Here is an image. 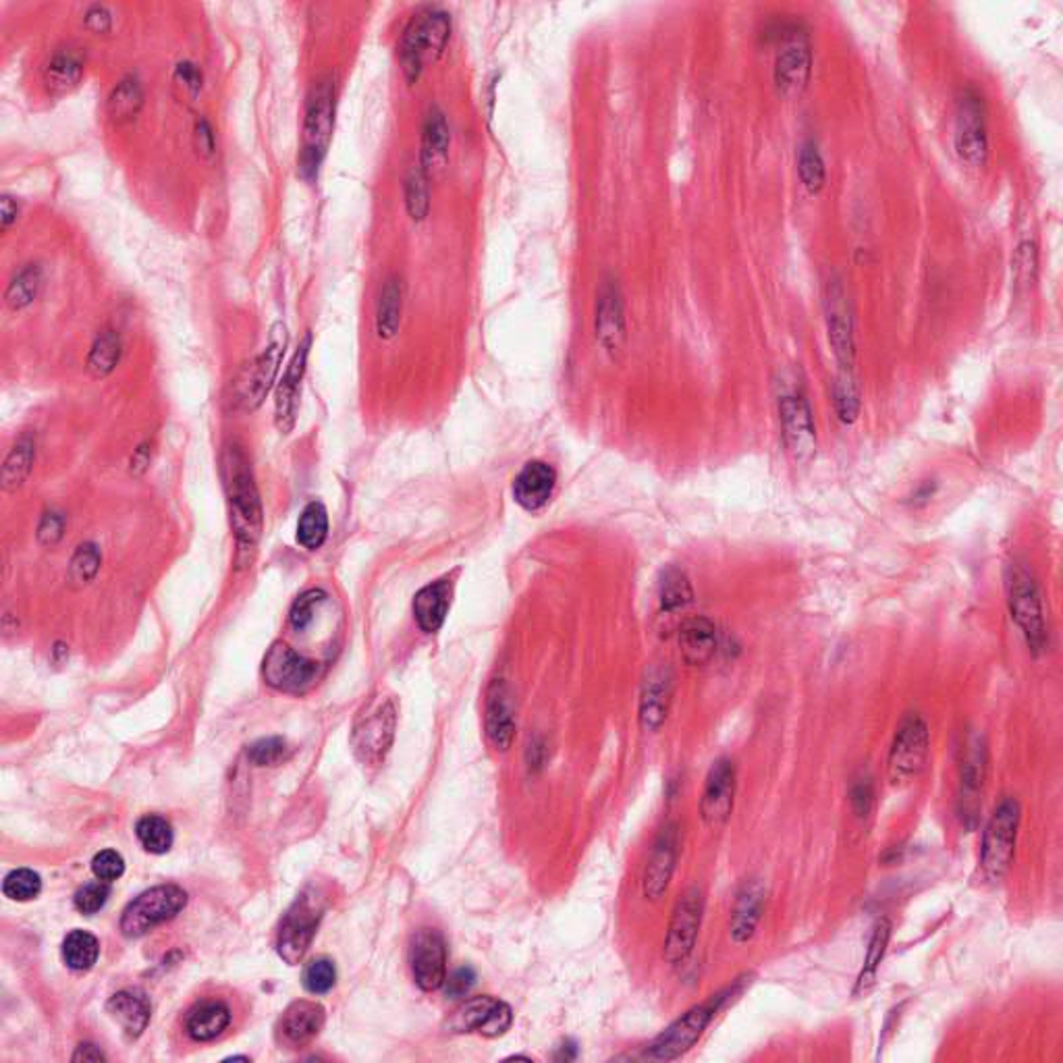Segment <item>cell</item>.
I'll list each match as a JSON object with an SVG mask.
<instances>
[{"instance_id": "6da1fadb", "label": "cell", "mask_w": 1063, "mask_h": 1063, "mask_svg": "<svg viewBox=\"0 0 1063 1063\" xmlns=\"http://www.w3.org/2000/svg\"><path fill=\"white\" fill-rule=\"evenodd\" d=\"M223 480L231 528L237 544V566H249L262 536V500L248 457L242 447L231 445L223 453Z\"/></svg>"}, {"instance_id": "7a4b0ae2", "label": "cell", "mask_w": 1063, "mask_h": 1063, "mask_svg": "<svg viewBox=\"0 0 1063 1063\" xmlns=\"http://www.w3.org/2000/svg\"><path fill=\"white\" fill-rule=\"evenodd\" d=\"M1005 589L1012 621L1018 626L1030 653L1041 655L1049 644V634L1045 623L1041 590L1033 569L1024 561L1014 559L1005 571Z\"/></svg>"}, {"instance_id": "3957f363", "label": "cell", "mask_w": 1063, "mask_h": 1063, "mask_svg": "<svg viewBox=\"0 0 1063 1063\" xmlns=\"http://www.w3.org/2000/svg\"><path fill=\"white\" fill-rule=\"evenodd\" d=\"M289 343V333L283 322H276L269 333L267 347L242 368L233 381V406L242 411H254L264 404L276 383L281 362Z\"/></svg>"}, {"instance_id": "277c9868", "label": "cell", "mask_w": 1063, "mask_h": 1063, "mask_svg": "<svg viewBox=\"0 0 1063 1063\" xmlns=\"http://www.w3.org/2000/svg\"><path fill=\"white\" fill-rule=\"evenodd\" d=\"M335 129V84L322 79L310 91L304 119V146L299 157V175L308 182L317 180L320 164L326 157Z\"/></svg>"}, {"instance_id": "5b68a950", "label": "cell", "mask_w": 1063, "mask_h": 1063, "mask_svg": "<svg viewBox=\"0 0 1063 1063\" xmlns=\"http://www.w3.org/2000/svg\"><path fill=\"white\" fill-rule=\"evenodd\" d=\"M1019 818L1022 808L1018 800L1008 795L997 804L993 815L985 825L980 841V866L991 882L1003 881L1014 862Z\"/></svg>"}, {"instance_id": "8992f818", "label": "cell", "mask_w": 1063, "mask_h": 1063, "mask_svg": "<svg viewBox=\"0 0 1063 1063\" xmlns=\"http://www.w3.org/2000/svg\"><path fill=\"white\" fill-rule=\"evenodd\" d=\"M731 991H721L717 996L708 997L706 1001L681 1014L676 1022H671L655 1041L648 1045L646 1058L653 1062H676L681 1055H685L696 1042L701 1041L704 1030L717 1016V1012L721 1010L725 999Z\"/></svg>"}, {"instance_id": "52a82bcc", "label": "cell", "mask_w": 1063, "mask_h": 1063, "mask_svg": "<svg viewBox=\"0 0 1063 1063\" xmlns=\"http://www.w3.org/2000/svg\"><path fill=\"white\" fill-rule=\"evenodd\" d=\"M930 752V731L918 713H910L898 725L887 758V777L893 786H904L925 769Z\"/></svg>"}, {"instance_id": "ba28073f", "label": "cell", "mask_w": 1063, "mask_h": 1063, "mask_svg": "<svg viewBox=\"0 0 1063 1063\" xmlns=\"http://www.w3.org/2000/svg\"><path fill=\"white\" fill-rule=\"evenodd\" d=\"M989 772V744L982 733H971L962 746L960 758V788H957V815L966 829H976L982 792Z\"/></svg>"}, {"instance_id": "9c48e42d", "label": "cell", "mask_w": 1063, "mask_h": 1063, "mask_svg": "<svg viewBox=\"0 0 1063 1063\" xmlns=\"http://www.w3.org/2000/svg\"><path fill=\"white\" fill-rule=\"evenodd\" d=\"M187 904V893L177 885H160L137 895L121 916V932L137 939L150 930L173 920Z\"/></svg>"}, {"instance_id": "30bf717a", "label": "cell", "mask_w": 1063, "mask_h": 1063, "mask_svg": "<svg viewBox=\"0 0 1063 1063\" xmlns=\"http://www.w3.org/2000/svg\"><path fill=\"white\" fill-rule=\"evenodd\" d=\"M322 914L324 900L318 891H304L287 910L276 939V951L287 964L295 966L304 960L314 941Z\"/></svg>"}, {"instance_id": "8fae6325", "label": "cell", "mask_w": 1063, "mask_h": 1063, "mask_svg": "<svg viewBox=\"0 0 1063 1063\" xmlns=\"http://www.w3.org/2000/svg\"><path fill=\"white\" fill-rule=\"evenodd\" d=\"M452 23L443 11H429L409 23L401 42V63L409 82H416L430 57H438L449 40Z\"/></svg>"}, {"instance_id": "7c38bea8", "label": "cell", "mask_w": 1063, "mask_h": 1063, "mask_svg": "<svg viewBox=\"0 0 1063 1063\" xmlns=\"http://www.w3.org/2000/svg\"><path fill=\"white\" fill-rule=\"evenodd\" d=\"M397 727V710L393 701L370 704L354 725L351 746L366 765H379L393 746Z\"/></svg>"}, {"instance_id": "4fadbf2b", "label": "cell", "mask_w": 1063, "mask_h": 1063, "mask_svg": "<svg viewBox=\"0 0 1063 1063\" xmlns=\"http://www.w3.org/2000/svg\"><path fill=\"white\" fill-rule=\"evenodd\" d=\"M955 152L968 166H982L989 157V136L985 125V102L974 88H966L957 100L955 119Z\"/></svg>"}, {"instance_id": "5bb4252c", "label": "cell", "mask_w": 1063, "mask_h": 1063, "mask_svg": "<svg viewBox=\"0 0 1063 1063\" xmlns=\"http://www.w3.org/2000/svg\"><path fill=\"white\" fill-rule=\"evenodd\" d=\"M779 418L790 455L802 466L811 463L816 455L815 418L800 388H790L779 397Z\"/></svg>"}, {"instance_id": "9a60e30c", "label": "cell", "mask_w": 1063, "mask_h": 1063, "mask_svg": "<svg viewBox=\"0 0 1063 1063\" xmlns=\"http://www.w3.org/2000/svg\"><path fill=\"white\" fill-rule=\"evenodd\" d=\"M514 1022L511 1008L491 996L472 997L466 1003H461L452 1018L447 1022L449 1033L455 1035H468L478 1033L489 1039L503 1037Z\"/></svg>"}, {"instance_id": "2e32d148", "label": "cell", "mask_w": 1063, "mask_h": 1063, "mask_svg": "<svg viewBox=\"0 0 1063 1063\" xmlns=\"http://www.w3.org/2000/svg\"><path fill=\"white\" fill-rule=\"evenodd\" d=\"M262 673L267 683L274 690L299 694L306 692L320 678V665L317 660H310L295 653L292 646L283 642H274L271 651L264 656Z\"/></svg>"}, {"instance_id": "e0dca14e", "label": "cell", "mask_w": 1063, "mask_h": 1063, "mask_svg": "<svg viewBox=\"0 0 1063 1063\" xmlns=\"http://www.w3.org/2000/svg\"><path fill=\"white\" fill-rule=\"evenodd\" d=\"M702 912H704V898L696 887H692L679 898L667 928L663 953L671 966L683 964L696 948Z\"/></svg>"}, {"instance_id": "ac0fdd59", "label": "cell", "mask_w": 1063, "mask_h": 1063, "mask_svg": "<svg viewBox=\"0 0 1063 1063\" xmlns=\"http://www.w3.org/2000/svg\"><path fill=\"white\" fill-rule=\"evenodd\" d=\"M825 318L829 343L843 372H852L856 363V329L850 308V299L839 281L829 283L825 295Z\"/></svg>"}, {"instance_id": "d6986e66", "label": "cell", "mask_w": 1063, "mask_h": 1063, "mask_svg": "<svg viewBox=\"0 0 1063 1063\" xmlns=\"http://www.w3.org/2000/svg\"><path fill=\"white\" fill-rule=\"evenodd\" d=\"M413 980L422 991H436L447 980V945L438 930L422 928L416 932L409 950Z\"/></svg>"}, {"instance_id": "ffe728a7", "label": "cell", "mask_w": 1063, "mask_h": 1063, "mask_svg": "<svg viewBox=\"0 0 1063 1063\" xmlns=\"http://www.w3.org/2000/svg\"><path fill=\"white\" fill-rule=\"evenodd\" d=\"M813 71L811 40L800 27H793L775 61V84L783 96H800L806 90Z\"/></svg>"}, {"instance_id": "44dd1931", "label": "cell", "mask_w": 1063, "mask_h": 1063, "mask_svg": "<svg viewBox=\"0 0 1063 1063\" xmlns=\"http://www.w3.org/2000/svg\"><path fill=\"white\" fill-rule=\"evenodd\" d=\"M736 765L729 758H719L706 775L702 790L701 815L708 827H721L733 811L736 800Z\"/></svg>"}, {"instance_id": "7402d4cb", "label": "cell", "mask_w": 1063, "mask_h": 1063, "mask_svg": "<svg viewBox=\"0 0 1063 1063\" xmlns=\"http://www.w3.org/2000/svg\"><path fill=\"white\" fill-rule=\"evenodd\" d=\"M679 856V827L676 823H669L660 829L656 836L651 856L646 862L644 879H642V891L646 900H660L665 891L669 889L671 877L676 873V864Z\"/></svg>"}, {"instance_id": "603a6c76", "label": "cell", "mask_w": 1063, "mask_h": 1063, "mask_svg": "<svg viewBox=\"0 0 1063 1063\" xmlns=\"http://www.w3.org/2000/svg\"><path fill=\"white\" fill-rule=\"evenodd\" d=\"M310 345H312V337L306 335V339L301 341V345L297 347L292 362L287 366L283 379L276 385V395H274V424H276L279 432H283V434H289L294 430L295 422H297L299 393H301V381H304L306 368H308Z\"/></svg>"}, {"instance_id": "cb8c5ba5", "label": "cell", "mask_w": 1063, "mask_h": 1063, "mask_svg": "<svg viewBox=\"0 0 1063 1063\" xmlns=\"http://www.w3.org/2000/svg\"><path fill=\"white\" fill-rule=\"evenodd\" d=\"M673 701V671L669 667H651L642 681L638 719L646 733H655L667 721L669 706Z\"/></svg>"}, {"instance_id": "d4e9b609", "label": "cell", "mask_w": 1063, "mask_h": 1063, "mask_svg": "<svg viewBox=\"0 0 1063 1063\" xmlns=\"http://www.w3.org/2000/svg\"><path fill=\"white\" fill-rule=\"evenodd\" d=\"M486 738L493 746L507 752L516 738V710L509 688L503 679H495L486 692Z\"/></svg>"}, {"instance_id": "484cf974", "label": "cell", "mask_w": 1063, "mask_h": 1063, "mask_svg": "<svg viewBox=\"0 0 1063 1063\" xmlns=\"http://www.w3.org/2000/svg\"><path fill=\"white\" fill-rule=\"evenodd\" d=\"M596 337L609 354H619L626 345L623 297L615 283H605L596 304Z\"/></svg>"}, {"instance_id": "4316f807", "label": "cell", "mask_w": 1063, "mask_h": 1063, "mask_svg": "<svg viewBox=\"0 0 1063 1063\" xmlns=\"http://www.w3.org/2000/svg\"><path fill=\"white\" fill-rule=\"evenodd\" d=\"M765 902H767V891L765 885L758 879H750L740 887L736 895V904L731 910V923H729V935L733 943L744 945L754 937L758 923L763 918Z\"/></svg>"}, {"instance_id": "83f0119b", "label": "cell", "mask_w": 1063, "mask_h": 1063, "mask_svg": "<svg viewBox=\"0 0 1063 1063\" xmlns=\"http://www.w3.org/2000/svg\"><path fill=\"white\" fill-rule=\"evenodd\" d=\"M555 482L557 474L548 463L530 461L514 482V498L526 511H539L553 495Z\"/></svg>"}, {"instance_id": "f1b7e54d", "label": "cell", "mask_w": 1063, "mask_h": 1063, "mask_svg": "<svg viewBox=\"0 0 1063 1063\" xmlns=\"http://www.w3.org/2000/svg\"><path fill=\"white\" fill-rule=\"evenodd\" d=\"M324 1008L314 1001H295L292 1003L279 1024L283 1041L292 1047H301L306 1042L317 1039L324 1026Z\"/></svg>"}, {"instance_id": "f546056e", "label": "cell", "mask_w": 1063, "mask_h": 1063, "mask_svg": "<svg viewBox=\"0 0 1063 1063\" xmlns=\"http://www.w3.org/2000/svg\"><path fill=\"white\" fill-rule=\"evenodd\" d=\"M679 653L681 658L692 665L702 667L710 663L717 653V628L708 617H690L679 628Z\"/></svg>"}, {"instance_id": "4dcf8cb0", "label": "cell", "mask_w": 1063, "mask_h": 1063, "mask_svg": "<svg viewBox=\"0 0 1063 1063\" xmlns=\"http://www.w3.org/2000/svg\"><path fill=\"white\" fill-rule=\"evenodd\" d=\"M453 584L449 580H436L413 596V617L422 632L434 634L443 628L452 607Z\"/></svg>"}, {"instance_id": "1f68e13d", "label": "cell", "mask_w": 1063, "mask_h": 1063, "mask_svg": "<svg viewBox=\"0 0 1063 1063\" xmlns=\"http://www.w3.org/2000/svg\"><path fill=\"white\" fill-rule=\"evenodd\" d=\"M107 1010L132 1039H137L148 1028L150 1014H152L150 999L137 989L119 991L116 996L111 997Z\"/></svg>"}, {"instance_id": "d6a6232c", "label": "cell", "mask_w": 1063, "mask_h": 1063, "mask_svg": "<svg viewBox=\"0 0 1063 1063\" xmlns=\"http://www.w3.org/2000/svg\"><path fill=\"white\" fill-rule=\"evenodd\" d=\"M231 1024V1010L223 1001L198 1003L185 1022L187 1035L194 1041L208 1042L221 1037Z\"/></svg>"}, {"instance_id": "836d02e7", "label": "cell", "mask_w": 1063, "mask_h": 1063, "mask_svg": "<svg viewBox=\"0 0 1063 1063\" xmlns=\"http://www.w3.org/2000/svg\"><path fill=\"white\" fill-rule=\"evenodd\" d=\"M84 59L77 50L63 48L59 50L45 71L46 88L52 94H65L79 86L84 77Z\"/></svg>"}, {"instance_id": "e575fe53", "label": "cell", "mask_w": 1063, "mask_h": 1063, "mask_svg": "<svg viewBox=\"0 0 1063 1063\" xmlns=\"http://www.w3.org/2000/svg\"><path fill=\"white\" fill-rule=\"evenodd\" d=\"M891 920L889 918H879L873 927V935L868 939V950H866V957H864V964L860 968L858 978H856V987H854V996L858 997L862 993H866L875 980H877V973L881 968V962L885 960V953H887V948H889V941H891Z\"/></svg>"}, {"instance_id": "d590c367", "label": "cell", "mask_w": 1063, "mask_h": 1063, "mask_svg": "<svg viewBox=\"0 0 1063 1063\" xmlns=\"http://www.w3.org/2000/svg\"><path fill=\"white\" fill-rule=\"evenodd\" d=\"M34 459H36V441H34V436L25 434L4 457L2 489L4 491H17L27 480V475L32 474Z\"/></svg>"}, {"instance_id": "8d00e7d4", "label": "cell", "mask_w": 1063, "mask_h": 1063, "mask_svg": "<svg viewBox=\"0 0 1063 1063\" xmlns=\"http://www.w3.org/2000/svg\"><path fill=\"white\" fill-rule=\"evenodd\" d=\"M401 310H404V287L397 279H388L381 292L379 308H376V333L381 339H393L397 335L401 324Z\"/></svg>"}, {"instance_id": "74e56055", "label": "cell", "mask_w": 1063, "mask_h": 1063, "mask_svg": "<svg viewBox=\"0 0 1063 1063\" xmlns=\"http://www.w3.org/2000/svg\"><path fill=\"white\" fill-rule=\"evenodd\" d=\"M329 536V514L326 507L320 500H312L304 507L297 530H295V541L306 551H317L322 544L326 543Z\"/></svg>"}, {"instance_id": "f35d334b", "label": "cell", "mask_w": 1063, "mask_h": 1063, "mask_svg": "<svg viewBox=\"0 0 1063 1063\" xmlns=\"http://www.w3.org/2000/svg\"><path fill=\"white\" fill-rule=\"evenodd\" d=\"M42 269L40 264H27L7 287L4 292V304L13 310V312H20V310H25L29 304L36 301V297L40 294L42 289Z\"/></svg>"}, {"instance_id": "ab89813d", "label": "cell", "mask_w": 1063, "mask_h": 1063, "mask_svg": "<svg viewBox=\"0 0 1063 1063\" xmlns=\"http://www.w3.org/2000/svg\"><path fill=\"white\" fill-rule=\"evenodd\" d=\"M658 598H660L663 611L676 613L679 609H685L694 598L692 582L685 576V571H681L678 567H669L660 578Z\"/></svg>"}, {"instance_id": "60d3db41", "label": "cell", "mask_w": 1063, "mask_h": 1063, "mask_svg": "<svg viewBox=\"0 0 1063 1063\" xmlns=\"http://www.w3.org/2000/svg\"><path fill=\"white\" fill-rule=\"evenodd\" d=\"M121 360V337L114 331H104L94 341L86 368L94 379H107Z\"/></svg>"}, {"instance_id": "b9f144b4", "label": "cell", "mask_w": 1063, "mask_h": 1063, "mask_svg": "<svg viewBox=\"0 0 1063 1063\" xmlns=\"http://www.w3.org/2000/svg\"><path fill=\"white\" fill-rule=\"evenodd\" d=\"M141 104H144L141 84L137 82L136 77H125L123 82L116 84L113 94L109 96L107 111L113 121L123 123V121L134 119L139 113Z\"/></svg>"}, {"instance_id": "7bdbcfd3", "label": "cell", "mask_w": 1063, "mask_h": 1063, "mask_svg": "<svg viewBox=\"0 0 1063 1063\" xmlns=\"http://www.w3.org/2000/svg\"><path fill=\"white\" fill-rule=\"evenodd\" d=\"M98 953H100L98 939L86 930L69 932L67 939L63 943V960L71 971H77V973L90 971L98 960Z\"/></svg>"}, {"instance_id": "ee69618b", "label": "cell", "mask_w": 1063, "mask_h": 1063, "mask_svg": "<svg viewBox=\"0 0 1063 1063\" xmlns=\"http://www.w3.org/2000/svg\"><path fill=\"white\" fill-rule=\"evenodd\" d=\"M136 836L146 852L150 854H166L173 845V827L166 818L159 815H148L139 818L136 825Z\"/></svg>"}, {"instance_id": "f6af8a7d", "label": "cell", "mask_w": 1063, "mask_h": 1063, "mask_svg": "<svg viewBox=\"0 0 1063 1063\" xmlns=\"http://www.w3.org/2000/svg\"><path fill=\"white\" fill-rule=\"evenodd\" d=\"M798 171H800L802 185L808 189V194L815 196V194H818L825 187L827 169H825V160H823V154H820L815 139H808V141L802 144V148H800V160H798Z\"/></svg>"}, {"instance_id": "bcb514c9", "label": "cell", "mask_w": 1063, "mask_h": 1063, "mask_svg": "<svg viewBox=\"0 0 1063 1063\" xmlns=\"http://www.w3.org/2000/svg\"><path fill=\"white\" fill-rule=\"evenodd\" d=\"M100 564H102V553H100L98 544H79L71 557V564H69V584L77 586V589L90 584L91 580L96 578L98 569H100Z\"/></svg>"}, {"instance_id": "7dc6e473", "label": "cell", "mask_w": 1063, "mask_h": 1063, "mask_svg": "<svg viewBox=\"0 0 1063 1063\" xmlns=\"http://www.w3.org/2000/svg\"><path fill=\"white\" fill-rule=\"evenodd\" d=\"M833 397H836L839 420L843 424H854L860 413V391L852 372L841 370L833 386Z\"/></svg>"}, {"instance_id": "c3c4849f", "label": "cell", "mask_w": 1063, "mask_h": 1063, "mask_svg": "<svg viewBox=\"0 0 1063 1063\" xmlns=\"http://www.w3.org/2000/svg\"><path fill=\"white\" fill-rule=\"evenodd\" d=\"M447 148H449V127H447L445 114L441 113L438 109H432L429 119H427V125H424L422 159L424 162H430L436 157H445Z\"/></svg>"}, {"instance_id": "681fc988", "label": "cell", "mask_w": 1063, "mask_h": 1063, "mask_svg": "<svg viewBox=\"0 0 1063 1063\" xmlns=\"http://www.w3.org/2000/svg\"><path fill=\"white\" fill-rule=\"evenodd\" d=\"M42 891V879L29 868H17L7 875L2 882V893L13 902H29Z\"/></svg>"}, {"instance_id": "f907efd6", "label": "cell", "mask_w": 1063, "mask_h": 1063, "mask_svg": "<svg viewBox=\"0 0 1063 1063\" xmlns=\"http://www.w3.org/2000/svg\"><path fill=\"white\" fill-rule=\"evenodd\" d=\"M326 601V592L324 590H306L304 594H299L295 598L294 605H292V611H289V623L294 628V632L297 634H304L312 621H314V615H317L318 607Z\"/></svg>"}, {"instance_id": "816d5d0a", "label": "cell", "mask_w": 1063, "mask_h": 1063, "mask_svg": "<svg viewBox=\"0 0 1063 1063\" xmlns=\"http://www.w3.org/2000/svg\"><path fill=\"white\" fill-rule=\"evenodd\" d=\"M337 982V968L331 960L320 957L308 964L304 971V987L312 996H324L329 993Z\"/></svg>"}, {"instance_id": "f5cc1de1", "label": "cell", "mask_w": 1063, "mask_h": 1063, "mask_svg": "<svg viewBox=\"0 0 1063 1063\" xmlns=\"http://www.w3.org/2000/svg\"><path fill=\"white\" fill-rule=\"evenodd\" d=\"M289 756V746L283 738H264L248 747V758L258 767H274Z\"/></svg>"}, {"instance_id": "db71d44e", "label": "cell", "mask_w": 1063, "mask_h": 1063, "mask_svg": "<svg viewBox=\"0 0 1063 1063\" xmlns=\"http://www.w3.org/2000/svg\"><path fill=\"white\" fill-rule=\"evenodd\" d=\"M406 205L413 221H422L429 214V185L422 171H413L406 185Z\"/></svg>"}, {"instance_id": "11a10c76", "label": "cell", "mask_w": 1063, "mask_h": 1063, "mask_svg": "<svg viewBox=\"0 0 1063 1063\" xmlns=\"http://www.w3.org/2000/svg\"><path fill=\"white\" fill-rule=\"evenodd\" d=\"M109 895H111V882L98 879L79 887L73 902L82 914H96L109 902Z\"/></svg>"}, {"instance_id": "9f6ffc18", "label": "cell", "mask_w": 1063, "mask_h": 1063, "mask_svg": "<svg viewBox=\"0 0 1063 1063\" xmlns=\"http://www.w3.org/2000/svg\"><path fill=\"white\" fill-rule=\"evenodd\" d=\"M91 870L96 879L100 881L113 882L123 877L125 873V860L114 852V850H102L91 860Z\"/></svg>"}, {"instance_id": "6f0895ef", "label": "cell", "mask_w": 1063, "mask_h": 1063, "mask_svg": "<svg viewBox=\"0 0 1063 1063\" xmlns=\"http://www.w3.org/2000/svg\"><path fill=\"white\" fill-rule=\"evenodd\" d=\"M850 804H852L854 815L858 818H868V815L873 813L875 786H873V779L868 775H862L854 781V786L850 790Z\"/></svg>"}, {"instance_id": "680465c9", "label": "cell", "mask_w": 1063, "mask_h": 1063, "mask_svg": "<svg viewBox=\"0 0 1063 1063\" xmlns=\"http://www.w3.org/2000/svg\"><path fill=\"white\" fill-rule=\"evenodd\" d=\"M65 534V518L59 511H46L38 526V543L42 546H57Z\"/></svg>"}, {"instance_id": "91938a15", "label": "cell", "mask_w": 1063, "mask_h": 1063, "mask_svg": "<svg viewBox=\"0 0 1063 1063\" xmlns=\"http://www.w3.org/2000/svg\"><path fill=\"white\" fill-rule=\"evenodd\" d=\"M474 971L466 966V968H457L452 976H447V980H445V985H443V987H445V993H447V997L457 999V997L468 996V993H470V989L474 987Z\"/></svg>"}, {"instance_id": "94428289", "label": "cell", "mask_w": 1063, "mask_h": 1063, "mask_svg": "<svg viewBox=\"0 0 1063 1063\" xmlns=\"http://www.w3.org/2000/svg\"><path fill=\"white\" fill-rule=\"evenodd\" d=\"M194 148L202 159H210L217 150V139H214L212 125L206 119H200L194 127Z\"/></svg>"}, {"instance_id": "6125c7cd", "label": "cell", "mask_w": 1063, "mask_h": 1063, "mask_svg": "<svg viewBox=\"0 0 1063 1063\" xmlns=\"http://www.w3.org/2000/svg\"><path fill=\"white\" fill-rule=\"evenodd\" d=\"M175 82L180 86H183L185 90L189 91V94H194V96L202 90V73H200V69L196 67L194 63H189V61H183V63L177 65V69H175Z\"/></svg>"}, {"instance_id": "be15d7a7", "label": "cell", "mask_w": 1063, "mask_h": 1063, "mask_svg": "<svg viewBox=\"0 0 1063 1063\" xmlns=\"http://www.w3.org/2000/svg\"><path fill=\"white\" fill-rule=\"evenodd\" d=\"M113 25V20H111V13L107 7L102 4H94L88 9L86 13V27L90 29L91 34H107Z\"/></svg>"}, {"instance_id": "e7e4bbea", "label": "cell", "mask_w": 1063, "mask_h": 1063, "mask_svg": "<svg viewBox=\"0 0 1063 1063\" xmlns=\"http://www.w3.org/2000/svg\"><path fill=\"white\" fill-rule=\"evenodd\" d=\"M150 461H152V445H150V441H146V443L137 445L136 452L132 455V459H129V472H132V475H136V478L146 474L148 468H150Z\"/></svg>"}, {"instance_id": "03108f58", "label": "cell", "mask_w": 1063, "mask_h": 1063, "mask_svg": "<svg viewBox=\"0 0 1063 1063\" xmlns=\"http://www.w3.org/2000/svg\"><path fill=\"white\" fill-rule=\"evenodd\" d=\"M17 202H13V198L4 196L2 198V231H7L9 226L13 225L17 221Z\"/></svg>"}, {"instance_id": "003e7915", "label": "cell", "mask_w": 1063, "mask_h": 1063, "mask_svg": "<svg viewBox=\"0 0 1063 1063\" xmlns=\"http://www.w3.org/2000/svg\"><path fill=\"white\" fill-rule=\"evenodd\" d=\"M73 1060L75 1062H79V1060H84V1062H100V1060H104V1053L100 1049H96L94 1045H79V1049L73 1055Z\"/></svg>"}]
</instances>
